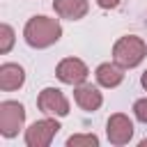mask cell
I'll return each instance as SVG.
<instances>
[{
  "mask_svg": "<svg viewBox=\"0 0 147 147\" xmlns=\"http://www.w3.org/2000/svg\"><path fill=\"white\" fill-rule=\"evenodd\" d=\"M23 37H25V44L32 48H48L62 37V25L57 18L39 14V16L28 18L23 28Z\"/></svg>",
  "mask_w": 147,
  "mask_h": 147,
  "instance_id": "cell-1",
  "label": "cell"
},
{
  "mask_svg": "<svg viewBox=\"0 0 147 147\" xmlns=\"http://www.w3.org/2000/svg\"><path fill=\"white\" fill-rule=\"evenodd\" d=\"M145 55H147V44L136 34H124L113 46V60L124 69L138 67L145 60Z\"/></svg>",
  "mask_w": 147,
  "mask_h": 147,
  "instance_id": "cell-2",
  "label": "cell"
},
{
  "mask_svg": "<svg viewBox=\"0 0 147 147\" xmlns=\"http://www.w3.org/2000/svg\"><path fill=\"white\" fill-rule=\"evenodd\" d=\"M60 129H62L60 122L51 115L44 117V119H37L25 129V145L28 147H48Z\"/></svg>",
  "mask_w": 147,
  "mask_h": 147,
  "instance_id": "cell-3",
  "label": "cell"
},
{
  "mask_svg": "<svg viewBox=\"0 0 147 147\" xmlns=\"http://www.w3.org/2000/svg\"><path fill=\"white\" fill-rule=\"evenodd\" d=\"M25 124V108L18 101H2L0 103V133L5 138L18 136Z\"/></svg>",
  "mask_w": 147,
  "mask_h": 147,
  "instance_id": "cell-4",
  "label": "cell"
},
{
  "mask_svg": "<svg viewBox=\"0 0 147 147\" xmlns=\"http://www.w3.org/2000/svg\"><path fill=\"white\" fill-rule=\"evenodd\" d=\"M37 106L44 115L51 117H67L69 115V101L57 87H44L37 96Z\"/></svg>",
  "mask_w": 147,
  "mask_h": 147,
  "instance_id": "cell-5",
  "label": "cell"
},
{
  "mask_svg": "<svg viewBox=\"0 0 147 147\" xmlns=\"http://www.w3.org/2000/svg\"><path fill=\"white\" fill-rule=\"evenodd\" d=\"M55 76H57L60 83L76 87V85H83V83L87 80L90 69H87V64H85L83 60H78V57H64V60H60V64L55 67Z\"/></svg>",
  "mask_w": 147,
  "mask_h": 147,
  "instance_id": "cell-6",
  "label": "cell"
},
{
  "mask_svg": "<svg viewBox=\"0 0 147 147\" xmlns=\"http://www.w3.org/2000/svg\"><path fill=\"white\" fill-rule=\"evenodd\" d=\"M106 136L113 145H126L133 138V122L129 119V115H124V113L110 115V119L106 124Z\"/></svg>",
  "mask_w": 147,
  "mask_h": 147,
  "instance_id": "cell-7",
  "label": "cell"
},
{
  "mask_svg": "<svg viewBox=\"0 0 147 147\" xmlns=\"http://www.w3.org/2000/svg\"><path fill=\"white\" fill-rule=\"evenodd\" d=\"M74 99H76V106L83 108V110H87V113L99 110L101 103H103V94H101L94 85H90V83L76 85V90H74Z\"/></svg>",
  "mask_w": 147,
  "mask_h": 147,
  "instance_id": "cell-8",
  "label": "cell"
},
{
  "mask_svg": "<svg viewBox=\"0 0 147 147\" xmlns=\"http://www.w3.org/2000/svg\"><path fill=\"white\" fill-rule=\"evenodd\" d=\"M53 9L60 18L67 21H80L87 16L90 11V2L87 0H53Z\"/></svg>",
  "mask_w": 147,
  "mask_h": 147,
  "instance_id": "cell-9",
  "label": "cell"
},
{
  "mask_svg": "<svg viewBox=\"0 0 147 147\" xmlns=\"http://www.w3.org/2000/svg\"><path fill=\"white\" fill-rule=\"evenodd\" d=\"M23 83H25V71L21 64H16V62L0 64V90L2 92L18 90V87H23Z\"/></svg>",
  "mask_w": 147,
  "mask_h": 147,
  "instance_id": "cell-10",
  "label": "cell"
},
{
  "mask_svg": "<svg viewBox=\"0 0 147 147\" xmlns=\"http://www.w3.org/2000/svg\"><path fill=\"white\" fill-rule=\"evenodd\" d=\"M94 76L101 87H117L124 80V67H119L117 62H103L96 67Z\"/></svg>",
  "mask_w": 147,
  "mask_h": 147,
  "instance_id": "cell-11",
  "label": "cell"
},
{
  "mask_svg": "<svg viewBox=\"0 0 147 147\" xmlns=\"http://www.w3.org/2000/svg\"><path fill=\"white\" fill-rule=\"evenodd\" d=\"M14 39H16L14 28H11V25H7V23H2V25H0V53H2V55H7V53L11 51Z\"/></svg>",
  "mask_w": 147,
  "mask_h": 147,
  "instance_id": "cell-12",
  "label": "cell"
},
{
  "mask_svg": "<svg viewBox=\"0 0 147 147\" xmlns=\"http://www.w3.org/2000/svg\"><path fill=\"white\" fill-rule=\"evenodd\" d=\"M96 145H99V138L94 133H78L67 140V147H96Z\"/></svg>",
  "mask_w": 147,
  "mask_h": 147,
  "instance_id": "cell-13",
  "label": "cell"
},
{
  "mask_svg": "<svg viewBox=\"0 0 147 147\" xmlns=\"http://www.w3.org/2000/svg\"><path fill=\"white\" fill-rule=\"evenodd\" d=\"M133 115H136V119H140L142 124H147V99H138L133 103Z\"/></svg>",
  "mask_w": 147,
  "mask_h": 147,
  "instance_id": "cell-14",
  "label": "cell"
},
{
  "mask_svg": "<svg viewBox=\"0 0 147 147\" xmlns=\"http://www.w3.org/2000/svg\"><path fill=\"white\" fill-rule=\"evenodd\" d=\"M119 2H122V0H96V5H99L101 9H115Z\"/></svg>",
  "mask_w": 147,
  "mask_h": 147,
  "instance_id": "cell-15",
  "label": "cell"
},
{
  "mask_svg": "<svg viewBox=\"0 0 147 147\" xmlns=\"http://www.w3.org/2000/svg\"><path fill=\"white\" fill-rule=\"evenodd\" d=\"M140 85L147 90V69H145V71H142V76H140Z\"/></svg>",
  "mask_w": 147,
  "mask_h": 147,
  "instance_id": "cell-16",
  "label": "cell"
}]
</instances>
